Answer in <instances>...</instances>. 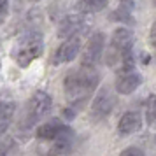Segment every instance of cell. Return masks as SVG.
I'll list each match as a JSON object with an SVG mask.
<instances>
[{
  "instance_id": "cell-1",
  "label": "cell",
  "mask_w": 156,
  "mask_h": 156,
  "mask_svg": "<svg viewBox=\"0 0 156 156\" xmlns=\"http://www.w3.org/2000/svg\"><path fill=\"white\" fill-rule=\"evenodd\" d=\"M132 48H133V34L125 27L118 28L112 34V39H111L105 63L109 67H114L119 72V76L133 72L135 60L133 55H132Z\"/></svg>"
},
{
  "instance_id": "cell-2",
  "label": "cell",
  "mask_w": 156,
  "mask_h": 156,
  "mask_svg": "<svg viewBox=\"0 0 156 156\" xmlns=\"http://www.w3.org/2000/svg\"><path fill=\"white\" fill-rule=\"evenodd\" d=\"M100 81V74L95 69L81 67L65 77V95L74 107L84 105V102L93 95Z\"/></svg>"
},
{
  "instance_id": "cell-3",
  "label": "cell",
  "mask_w": 156,
  "mask_h": 156,
  "mask_svg": "<svg viewBox=\"0 0 156 156\" xmlns=\"http://www.w3.org/2000/svg\"><path fill=\"white\" fill-rule=\"evenodd\" d=\"M44 51V41L42 35L39 32H27L23 37H20V41L14 48V60L18 62L20 67H28L34 60L42 55Z\"/></svg>"
},
{
  "instance_id": "cell-4",
  "label": "cell",
  "mask_w": 156,
  "mask_h": 156,
  "mask_svg": "<svg viewBox=\"0 0 156 156\" xmlns=\"http://www.w3.org/2000/svg\"><path fill=\"white\" fill-rule=\"evenodd\" d=\"M90 28V20L86 14H67L58 25V35L60 39L70 41V39H81V34H86Z\"/></svg>"
},
{
  "instance_id": "cell-5",
  "label": "cell",
  "mask_w": 156,
  "mask_h": 156,
  "mask_svg": "<svg viewBox=\"0 0 156 156\" xmlns=\"http://www.w3.org/2000/svg\"><path fill=\"white\" fill-rule=\"evenodd\" d=\"M104 46H105V35L102 32L93 34L88 42H86L83 55H81V67L86 69H95L97 63L100 62V58L104 55Z\"/></svg>"
},
{
  "instance_id": "cell-6",
  "label": "cell",
  "mask_w": 156,
  "mask_h": 156,
  "mask_svg": "<svg viewBox=\"0 0 156 156\" xmlns=\"http://www.w3.org/2000/svg\"><path fill=\"white\" fill-rule=\"evenodd\" d=\"M53 105V100L46 91H35L32 95V98L28 102V123L34 125L37 121H41L44 116H48Z\"/></svg>"
},
{
  "instance_id": "cell-7",
  "label": "cell",
  "mask_w": 156,
  "mask_h": 156,
  "mask_svg": "<svg viewBox=\"0 0 156 156\" xmlns=\"http://www.w3.org/2000/svg\"><path fill=\"white\" fill-rule=\"evenodd\" d=\"M118 104V98L109 88H102L97 97L93 98L91 104V116L95 119H104L114 111V107Z\"/></svg>"
},
{
  "instance_id": "cell-8",
  "label": "cell",
  "mask_w": 156,
  "mask_h": 156,
  "mask_svg": "<svg viewBox=\"0 0 156 156\" xmlns=\"http://www.w3.org/2000/svg\"><path fill=\"white\" fill-rule=\"evenodd\" d=\"M74 142H76V135L69 126L63 128V132L58 135L56 139L53 140L51 146V154L55 156H63V154H70L74 149Z\"/></svg>"
},
{
  "instance_id": "cell-9",
  "label": "cell",
  "mask_w": 156,
  "mask_h": 156,
  "mask_svg": "<svg viewBox=\"0 0 156 156\" xmlns=\"http://www.w3.org/2000/svg\"><path fill=\"white\" fill-rule=\"evenodd\" d=\"M81 51V39H70V41H65L60 48H58L56 55L53 58V63H69L74 58L79 55Z\"/></svg>"
},
{
  "instance_id": "cell-10",
  "label": "cell",
  "mask_w": 156,
  "mask_h": 156,
  "mask_svg": "<svg viewBox=\"0 0 156 156\" xmlns=\"http://www.w3.org/2000/svg\"><path fill=\"white\" fill-rule=\"evenodd\" d=\"M142 128V118L137 111H130L121 116L119 123H118V132L121 135H132L137 133Z\"/></svg>"
},
{
  "instance_id": "cell-11",
  "label": "cell",
  "mask_w": 156,
  "mask_h": 156,
  "mask_svg": "<svg viewBox=\"0 0 156 156\" xmlns=\"http://www.w3.org/2000/svg\"><path fill=\"white\" fill-rule=\"evenodd\" d=\"M140 84H142V77L139 74H135V72L121 74L116 79V91L121 93V95H130V93H133Z\"/></svg>"
},
{
  "instance_id": "cell-12",
  "label": "cell",
  "mask_w": 156,
  "mask_h": 156,
  "mask_svg": "<svg viewBox=\"0 0 156 156\" xmlns=\"http://www.w3.org/2000/svg\"><path fill=\"white\" fill-rule=\"evenodd\" d=\"M67 125H62L60 119H49L48 123H44L37 128V137L42 140H55L58 135L63 132V128Z\"/></svg>"
},
{
  "instance_id": "cell-13",
  "label": "cell",
  "mask_w": 156,
  "mask_h": 156,
  "mask_svg": "<svg viewBox=\"0 0 156 156\" xmlns=\"http://www.w3.org/2000/svg\"><path fill=\"white\" fill-rule=\"evenodd\" d=\"M14 109L16 105L12 102H7V100H0V135L4 133V130L9 126V123L14 116Z\"/></svg>"
},
{
  "instance_id": "cell-14",
  "label": "cell",
  "mask_w": 156,
  "mask_h": 156,
  "mask_svg": "<svg viewBox=\"0 0 156 156\" xmlns=\"http://www.w3.org/2000/svg\"><path fill=\"white\" fill-rule=\"evenodd\" d=\"M146 121L149 126H156V95L146 100Z\"/></svg>"
},
{
  "instance_id": "cell-15",
  "label": "cell",
  "mask_w": 156,
  "mask_h": 156,
  "mask_svg": "<svg viewBox=\"0 0 156 156\" xmlns=\"http://www.w3.org/2000/svg\"><path fill=\"white\" fill-rule=\"evenodd\" d=\"M81 11V14H91V12H97V11H102V9L107 7V2H79L76 4Z\"/></svg>"
},
{
  "instance_id": "cell-16",
  "label": "cell",
  "mask_w": 156,
  "mask_h": 156,
  "mask_svg": "<svg viewBox=\"0 0 156 156\" xmlns=\"http://www.w3.org/2000/svg\"><path fill=\"white\" fill-rule=\"evenodd\" d=\"M121 156H146L144 154V151L142 149H139V147H126V149H123L121 151Z\"/></svg>"
},
{
  "instance_id": "cell-17",
  "label": "cell",
  "mask_w": 156,
  "mask_h": 156,
  "mask_svg": "<svg viewBox=\"0 0 156 156\" xmlns=\"http://www.w3.org/2000/svg\"><path fill=\"white\" fill-rule=\"evenodd\" d=\"M7 14H9V4L7 2H0V25L5 21V18H7Z\"/></svg>"
},
{
  "instance_id": "cell-18",
  "label": "cell",
  "mask_w": 156,
  "mask_h": 156,
  "mask_svg": "<svg viewBox=\"0 0 156 156\" xmlns=\"http://www.w3.org/2000/svg\"><path fill=\"white\" fill-rule=\"evenodd\" d=\"M149 35H151V42H153V46L156 48V21L153 23V27H151V34H149Z\"/></svg>"
},
{
  "instance_id": "cell-19",
  "label": "cell",
  "mask_w": 156,
  "mask_h": 156,
  "mask_svg": "<svg viewBox=\"0 0 156 156\" xmlns=\"http://www.w3.org/2000/svg\"><path fill=\"white\" fill-rule=\"evenodd\" d=\"M7 149H9L7 144H5L4 140H0V156H5V154H7Z\"/></svg>"
}]
</instances>
